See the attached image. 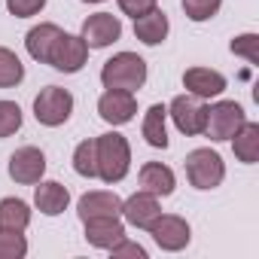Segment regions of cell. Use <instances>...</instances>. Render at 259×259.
Returning <instances> with one entry per match:
<instances>
[{
    "label": "cell",
    "mask_w": 259,
    "mask_h": 259,
    "mask_svg": "<svg viewBox=\"0 0 259 259\" xmlns=\"http://www.w3.org/2000/svg\"><path fill=\"white\" fill-rule=\"evenodd\" d=\"M95 162H98V177L104 183H119L132 168V147L122 135L107 132L95 138Z\"/></svg>",
    "instance_id": "6da1fadb"
},
{
    "label": "cell",
    "mask_w": 259,
    "mask_h": 259,
    "mask_svg": "<svg viewBox=\"0 0 259 259\" xmlns=\"http://www.w3.org/2000/svg\"><path fill=\"white\" fill-rule=\"evenodd\" d=\"M101 82H104V89L138 92L147 82V61L135 52H119L101 67Z\"/></svg>",
    "instance_id": "7a4b0ae2"
},
{
    "label": "cell",
    "mask_w": 259,
    "mask_h": 259,
    "mask_svg": "<svg viewBox=\"0 0 259 259\" xmlns=\"http://www.w3.org/2000/svg\"><path fill=\"white\" fill-rule=\"evenodd\" d=\"M186 168V180L195 186V189H217L226 177V162L220 153H213L210 147H201V150H192L183 162Z\"/></svg>",
    "instance_id": "3957f363"
},
{
    "label": "cell",
    "mask_w": 259,
    "mask_h": 259,
    "mask_svg": "<svg viewBox=\"0 0 259 259\" xmlns=\"http://www.w3.org/2000/svg\"><path fill=\"white\" fill-rule=\"evenodd\" d=\"M73 113V95L61 85H46L37 98H34V116L40 125L46 128H58L70 119Z\"/></svg>",
    "instance_id": "277c9868"
},
{
    "label": "cell",
    "mask_w": 259,
    "mask_h": 259,
    "mask_svg": "<svg viewBox=\"0 0 259 259\" xmlns=\"http://www.w3.org/2000/svg\"><path fill=\"white\" fill-rule=\"evenodd\" d=\"M247 122V113L238 101H217L213 107H207V119H204V135L217 144L232 141V135Z\"/></svg>",
    "instance_id": "5b68a950"
},
{
    "label": "cell",
    "mask_w": 259,
    "mask_h": 259,
    "mask_svg": "<svg viewBox=\"0 0 259 259\" xmlns=\"http://www.w3.org/2000/svg\"><path fill=\"white\" fill-rule=\"evenodd\" d=\"M168 116L174 119L177 132L186 135V138H195V135H204V119H207V107L201 104V98L195 95H177L168 107Z\"/></svg>",
    "instance_id": "8992f818"
},
{
    "label": "cell",
    "mask_w": 259,
    "mask_h": 259,
    "mask_svg": "<svg viewBox=\"0 0 259 259\" xmlns=\"http://www.w3.org/2000/svg\"><path fill=\"white\" fill-rule=\"evenodd\" d=\"M147 232H150L153 241H156L162 250H168V253L183 250V247L189 244V238H192L189 223H186L183 217H177V213H159V217L150 223Z\"/></svg>",
    "instance_id": "52a82bcc"
},
{
    "label": "cell",
    "mask_w": 259,
    "mask_h": 259,
    "mask_svg": "<svg viewBox=\"0 0 259 259\" xmlns=\"http://www.w3.org/2000/svg\"><path fill=\"white\" fill-rule=\"evenodd\" d=\"M85 61H89V46H85L82 37H76V34H61V37L55 40L52 55H49V64H52L55 70H61V73H76V70L85 67Z\"/></svg>",
    "instance_id": "ba28073f"
},
{
    "label": "cell",
    "mask_w": 259,
    "mask_h": 259,
    "mask_svg": "<svg viewBox=\"0 0 259 259\" xmlns=\"http://www.w3.org/2000/svg\"><path fill=\"white\" fill-rule=\"evenodd\" d=\"M138 113V101H135V92H125V89H107L101 98H98V116L107 122V125H125L132 122Z\"/></svg>",
    "instance_id": "9c48e42d"
},
{
    "label": "cell",
    "mask_w": 259,
    "mask_h": 259,
    "mask_svg": "<svg viewBox=\"0 0 259 259\" xmlns=\"http://www.w3.org/2000/svg\"><path fill=\"white\" fill-rule=\"evenodd\" d=\"M89 49H107L113 46L119 37H122V22L113 16V13H95L82 22V34Z\"/></svg>",
    "instance_id": "30bf717a"
},
{
    "label": "cell",
    "mask_w": 259,
    "mask_h": 259,
    "mask_svg": "<svg viewBox=\"0 0 259 259\" xmlns=\"http://www.w3.org/2000/svg\"><path fill=\"white\" fill-rule=\"evenodd\" d=\"M43 174H46V156H43V150H37V147H22V150H16V153L10 156V177H13L16 183L34 186V183L43 180Z\"/></svg>",
    "instance_id": "8fae6325"
},
{
    "label": "cell",
    "mask_w": 259,
    "mask_h": 259,
    "mask_svg": "<svg viewBox=\"0 0 259 259\" xmlns=\"http://www.w3.org/2000/svg\"><path fill=\"white\" fill-rule=\"evenodd\" d=\"M119 213L125 217L128 226H135V229H150V223L162 213V204H159V195L141 189V192H135L132 198L122 201V210H119Z\"/></svg>",
    "instance_id": "7c38bea8"
},
{
    "label": "cell",
    "mask_w": 259,
    "mask_h": 259,
    "mask_svg": "<svg viewBox=\"0 0 259 259\" xmlns=\"http://www.w3.org/2000/svg\"><path fill=\"white\" fill-rule=\"evenodd\" d=\"M183 85L189 95L207 101V98H220L226 92V76L220 70H210V67H189L183 73Z\"/></svg>",
    "instance_id": "4fadbf2b"
},
{
    "label": "cell",
    "mask_w": 259,
    "mask_h": 259,
    "mask_svg": "<svg viewBox=\"0 0 259 259\" xmlns=\"http://www.w3.org/2000/svg\"><path fill=\"white\" fill-rule=\"evenodd\" d=\"M82 223H85V241L92 247L110 250L113 244H119L125 238V223L119 217H92V220H82Z\"/></svg>",
    "instance_id": "5bb4252c"
},
{
    "label": "cell",
    "mask_w": 259,
    "mask_h": 259,
    "mask_svg": "<svg viewBox=\"0 0 259 259\" xmlns=\"http://www.w3.org/2000/svg\"><path fill=\"white\" fill-rule=\"evenodd\" d=\"M34 204H37L40 213H46V217H58V213L67 210V204H70V192H67V186L58 183V180H40V186L34 189Z\"/></svg>",
    "instance_id": "9a60e30c"
},
{
    "label": "cell",
    "mask_w": 259,
    "mask_h": 259,
    "mask_svg": "<svg viewBox=\"0 0 259 259\" xmlns=\"http://www.w3.org/2000/svg\"><path fill=\"white\" fill-rule=\"evenodd\" d=\"M122 210V198L116 192H104V189H95V192H85L76 204V213L79 220H92V217H119Z\"/></svg>",
    "instance_id": "2e32d148"
},
{
    "label": "cell",
    "mask_w": 259,
    "mask_h": 259,
    "mask_svg": "<svg viewBox=\"0 0 259 259\" xmlns=\"http://www.w3.org/2000/svg\"><path fill=\"white\" fill-rule=\"evenodd\" d=\"M61 34H64V31H61L58 25H52V22H43V25L31 28L28 37H25V49H28V55H31L34 61H40V64H49L52 46H55V40H58Z\"/></svg>",
    "instance_id": "e0dca14e"
},
{
    "label": "cell",
    "mask_w": 259,
    "mask_h": 259,
    "mask_svg": "<svg viewBox=\"0 0 259 259\" xmlns=\"http://www.w3.org/2000/svg\"><path fill=\"white\" fill-rule=\"evenodd\" d=\"M138 180H141V189H144V192H153V195H162V198L171 195L174 186H177L174 171H171L168 165H162V162H147V165L141 168Z\"/></svg>",
    "instance_id": "ac0fdd59"
},
{
    "label": "cell",
    "mask_w": 259,
    "mask_h": 259,
    "mask_svg": "<svg viewBox=\"0 0 259 259\" xmlns=\"http://www.w3.org/2000/svg\"><path fill=\"white\" fill-rule=\"evenodd\" d=\"M168 31H171L168 16H165L159 7H156L153 13H147V16L135 19V37H138L144 46H159V43H165Z\"/></svg>",
    "instance_id": "d6986e66"
},
{
    "label": "cell",
    "mask_w": 259,
    "mask_h": 259,
    "mask_svg": "<svg viewBox=\"0 0 259 259\" xmlns=\"http://www.w3.org/2000/svg\"><path fill=\"white\" fill-rule=\"evenodd\" d=\"M232 150H235V159L244 162V165H256L259 162V125L256 122L247 119L232 135Z\"/></svg>",
    "instance_id": "ffe728a7"
},
{
    "label": "cell",
    "mask_w": 259,
    "mask_h": 259,
    "mask_svg": "<svg viewBox=\"0 0 259 259\" xmlns=\"http://www.w3.org/2000/svg\"><path fill=\"white\" fill-rule=\"evenodd\" d=\"M165 119H168V107L165 104H153L147 110V116H144V128H141L144 141L150 147H156V150L168 147V125H165Z\"/></svg>",
    "instance_id": "44dd1931"
},
{
    "label": "cell",
    "mask_w": 259,
    "mask_h": 259,
    "mask_svg": "<svg viewBox=\"0 0 259 259\" xmlns=\"http://www.w3.org/2000/svg\"><path fill=\"white\" fill-rule=\"evenodd\" d=\"M31 226V207L22 198H0V229L25 232Z\"/></svg>",
    "instance_id": "7402d4cb"
},
{
    "label": "cell",
    "mask_w": 259,
    "mask_h": 259,
    "mask_svg": "<svg viewBox=\"0 0 259 259\" xmlns=\"http://www.w3.org/2000/svg\"><path fill=\"white\" fill-rule=\"evenodd\" d=\"M25 79V64L22 58L7 49V46H0V89H13Z\"/></svg>",
    "instance_id": "603a6c76"
},
{
    "label": "cell",
    "mask_w": 259,
    "mask_h": 259,
    "mask_svg": "<svg viewBox=\"0 0 259 259\" xmlns=\"http://www.w3.org/2000/svg\"><path fill=\"white\" fill-rule=\"evenodd\" d=\"M73 171L79 177H98V162H95V138L92 141H82L76 150H73Z\"/></svg>",
    "instance_id": "cb8c5ba5"
},
{
    "label": "cell",
    "mask_w": 259,
    "mask_h": 259,
    "mask_svg": "<svg viewBox=\"0 0 259 259\" xmlns=\"http://www.w3.org/2000/svg\"><path fill=\"white\" fill-rule=\"evenodd\" d=\"M22 107L16 101H0V138H13L22 128Z\"/></svg>",
    "instance_id": "d4e9b609"
},
{
    "label": "cell",
    "mask_w": 259,
    "mask_h": 259,
    "mask_svg": "<svg viewBox=\"0 0 259 259\" xmlns=\"http://www.w3.org/2000/svg\"><path fill=\"white\" fill-rule=\"evenodd\" d=\"M28 253V241L22 232L0 229V259H22Z\"/></svg>",
    "instance_id": "484cf974"
},
{
    "label": "cell",
    "mask_w": 259,
    "mask_h": 259,
    "mask_svg": "<svg viewBox=\"0 0 259 259\" xmlns=\"http://www.w3.org/2000/svg\"><path fill=\"white\" fill-rule=\"evenodd\" d=\"M220 7H223V0H183V13H186V19H192V22H207V19H213V16L220 13Z\"/></svg>",
    "instance_id": "4316f807"
},
{
    "label": "cell",
    "mask_w": 259,
    "mask_h": 259,
    "mask_svg": "<svg viewBox=\"0 0 259 259\" xmlns=\"http://www.w3.org/2000/svg\"><path fill=\"white\" fill-rule=\"evenodd\" d=\"M232 52L241 55L247 64H256L259 61V37L256 34H241L232 40Z\"/></svg>",
    "instance_id": "83f0119b"
},
{
    "label": "cell",
    "mask_w": 259,
    "mask_h": 259,
    "mask_svg": "<svg viewBox=\"0 0 259 259\" xmlns=\"http://www.w3.org/2000/svg\"><path fill=\"white\" fill-rule=\"evenodd\" d=\"M43 7H46V0H7V10H10L16 19H31V16H37Z\"/></svg>",
    "instance_id": "f1b7e54d"
},
{
    "label": "cell",
    "mask_w": 259,
    "mask_h": 259,
    "mask_svg": "<svg viewBox=\"0 0 259 259\" xmlns=\"http://www.w3.org/2000/svg\"><path fill=\"white\" fill-rule=\"evenodd\" d=\"M110 256H113V259H147V250H144L141 244H135V241L122 238L119 244L110 247Z\"/></svg>",
    "instance_id": "f546056e"
},
{
    "label": "cell",
    "mask_w": 259,
    "mask_h": 259,
    "mask_svg": "<svg viewBox=\"0 0 259 259\" xmlns=\"http://www.w3.org/2000/svg\"><path fill=\"white\" fill-rule=\"evenodd\" d=\"M116 4H119V10H122L125 16L141 19V16H147V13H153V10L159 7V0H116Z\"/></svg>",
    "instance_id": "4dcf8cb0"
},
{
    "label": "cell",
    "mask_w": 259,
    "mask_h": 259,
    "mask_svg": "<svg viewBox=\"0 0 259 259\" xmlns=\"http://www.w3.org/2000/svg\"><path fill=\"white\" fill-rule=\"evenodd\" d=\"M82 4H104V0H82Z\"/></svg>",
    "instance_id": "1f68e13d"
}]
</instances>
